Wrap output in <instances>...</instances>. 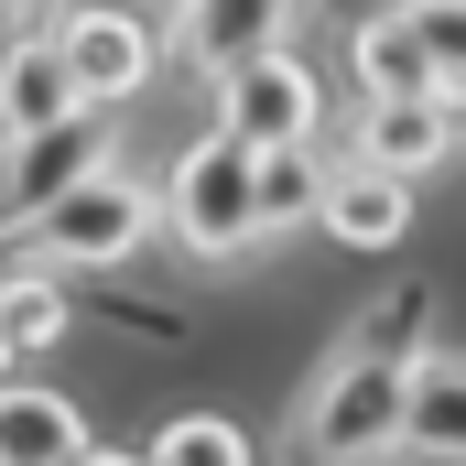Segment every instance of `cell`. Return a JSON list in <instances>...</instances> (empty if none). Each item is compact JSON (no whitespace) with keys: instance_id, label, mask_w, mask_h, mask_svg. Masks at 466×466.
<instances>
[{"instance_id":"20","label":"cell","mask_w":466,"mask_h":466,"mask_svg":"<svg viewBox=\"0 0 466 466\" xmlns=\"http://www.w3.org/2000/svg\"><path fill=\"white\" fill-rule=\"evenodd\" d=\"M44 11H66V0H44Z\"/></svg>"},{"instance_id":"15","label":"cell","mask_w":466,"mask_h":466,"mask_svg":"<svg viewBox=\"0 0 466 466\" xmlns=\"http://www.w3.org/2000/svg\"><path fill=\"white\" fill-rule=\"evenodd\" d=\"M326 185H337V152H326V141H282V152H260V207H271V228L326 218Z\"/></svg>"},{"instance_id":"9","label":"cell","mask_w":466,"mask_h":466,"mask_svg":"<svg viewBox=\"0 0 466 466\" xmlns=\"http://www.w3.org/2000/svg\"><path fill=\"white\" fill-rule=\"evenodd\" d=\"M348 87L358 98H445V66H434V44L412 33L401 0H380V11L348 33Z\"/></svg>"},{"instance_id":"13","label":"cell","mask_w":466,"mask_h":466,"mask_svg":"<svg viewBox=\"0 0 466 466\" xmlns=\"http://www.w3.org/2000/svg\"><path fill=\"white\" fill-rule=\"evenodd\" d=\"M326 238H348V249H401V238H412V185H401V174H380V163H348V152H337Z\"/></svg>"},{"instance_id":"7","label":"cell","mask_w":466,"mask_h":466,"mask_svg":"<svg viewBox=\"0 0 466 466\" xmlns=\"http://www.w3.org/2000/svg\"><path fill=\"white\" fill-rule=\"evenodd\" d=\"M207 98H218L207 119H228L238 141H260V152H282V141H326V87H315V66H304L293 44L260 55V66H238V76H218Z\"/></svg>"},{"instance_id":"14","label":"cell","mask_w":466,"mask_h":466,"mask_svg":"<svg viewBox=\"0 0 466 466\" xmlns=\"http://www.w3.org/2000/svg\"><path fill=\"white\" fill-rule=\"evenodd\" d=\"M0 337H11V369H33V358L66 337V271H55V260H33V249H22L11 304H0Z\"/></svg>"},{"instance_id":"19","label":"cell","mask_w":466,"mask_h":466,"mask_svg":"<svg viewBox=\"0 0 466 466\" xmlns=\"http://www.w3.org/2000/svg\"><path fill=\"white\" fill-rule=\"evenodd\" d=\"M174 11H196V0H163V22H174Z\"/></svg>"},{"instance_id":"4","label":"cell","mask_w":466,"mask_h":466,"mask_svg":"<svg viewBox=\"0 0 466 466\" xmlns=\"http://www.w3.org/2000/svg\"><path fill=\"white\" fill-rule=\"evenodd\" d=\"M109 163H119V119L109 109H76V119H55V130H22V141H11V185H0V196H11V238H33L87 174H109Z\"/></svg>"},{"instance_id":"11","label":"cell","mask_w":466,"mask_h":466,"mask_svg":"<svg viewBox=\"0 0 466 466\" xmlns=\"http://www.w3.org/2000/svg\"><path fill=\"white\" fill-rule=\"evenodd\" d=\"M76 109H98V98L76 87V66H66L55 22H44V33H22V44H11V76H0V119H11V141H22V130H55V119H76Z\"/></svg>"},{"instance_id":"17","label":"cell","mask_w":466,"mask_h":466,"mask_svg":"<svg viewBox=\"0 0 466 466\" xmlns=\"http://www.w3.org/2000/svg\"><path fill=\"white\" fill-rule=\"evenodd\" d=\"M412 11V33L434 44V66H445V98L466 109V0H401Z\"/></svg>"},{"instance_id":"10","label":"cell","mask_w":466,"mask_h":466,"mask_svg":"<svg viewBox=\"0 0 466 466\" xmlns=\"http://www.w3.org/2000/svg\"><path fill=\"white\" fill-rule=\"evenodd\" d=\"M401 466H466V348L412 358V412H401Z\"/></svg>"},{"instance_id":"18","label":"cell","mask_w":466,"mask_h":466,"mask_svg":"<svg viewBox=\"0 0 466 466\" xmlns=\"http://www.w3.org/2000/svg\"><path fill=\"white\" fill-rule=\"evenodd\" d=\"M76 466H152V445H141V456H130V445H87Z\"/></svg>"},{"instance_id":"8","label":"cell","mask_w":466,"mask_h":466,"mask_svg":"<svg viewBox=\"0 0 466 466\" xmlns=\"http://www.w3.org/2000/svg\"><path fill=\"white\" fill-rule=\"evenodd\" d=\"M293 22H304V0H196V11H174V66L218 87V76H238V66L282 55Z\"/></svg>"},{"instance_id":"16","label":"cell","mask_w":466,"mask_h":466,"mask_svg":"<svg viewBox=\"0 0 466 466\" xmlns=\"http://www.w3.org/2000/svg\"><path fill=\"white\" fill-rule=\"evenodd\" d=\"M152 466H260V445L238 434L228 412H174L152 434Z\"/></svg>"},{"instance_id":"1","label":"cell","mask_w":466,"mask_h":466,"mask_svg":"<svg viewBox=\"0 0 466 466\" xmlns=\"http://www.w3.org/2000/svg\"><path fill=\"white\" fill-rule=\"evenodd\" d=\"M423 348H434V293L390 282L326 348V369L304 380L282 466H401V412H412V358Z\"/></svg>"},{"instance_id":"5","label":"cell","mask_w":466,"mask_h":466,"mask_svg":"<svg viewBox=\"0 0 466 466\" xmlns=\"http://www.w3.org/2000/svg\"><path fill=\"white\" fill-rule=\"evenodd\" d=\"M55 44H66V66H76V87L119 109V98H141L163 66H174V33H152L141 11H119V0H66L55 11Z\"/></svg>"},{"instance_id":"3","label":"cell","mask_w":466,"mask_h":466,"mask_svg":"<svg viewBox=\"0 0 466 466\" xmlns=\"http://www.w3.org/2000/svg\"><path fill=\"white\" fill-rule=\"evenodd\" d=\"M152 228H163V196L130 174V163H109V174H87L44 228L22 238L33 260H55V271H119V260H141L152 249Z\"/></svg>"},{"instance_id":"12","label":"cell","mask_w":466,"mask_h":466,"mask_svg":"<svg viewBox=\"0 0 466 466\" xmlns=\"http://www.w3.org/2000/svg\"><path fill=\"white\" fill-rule=\"evenodd\" d=\"M87 445L98 434H87V412L55 380H11V401H0V466H76Z\"/></svg>"},{"instance_id":"6","label":"cell","mask_w":466,"mask_h":466,"mask_svg":"<svg viewBox=\"0 0 466 466\" xmlns=\"http://www.w3.org/2000/svg\"><path fill=\"white\" fill-rule=\"evenodd\" d=\"M337 152L401 174V185H423V174H445V163L466 152V109L456 98H358L348 130H337Z\"/></svg>"},{"instance_id":"2","label":"cell","mask_w":466,"mask_h":466,"mask_svg":"<svg viewBox=\"0 0 466 466\" xmlns=\"http://www.w3.org/2000/svg\"><path fill=\"white\" fill-rule=\"evenodd\" d=\"M163 238L196 249V260H238L271 238V207H260V141H238L228 119H207L174 174H163Z\"/></svg>"}]
</instances>
